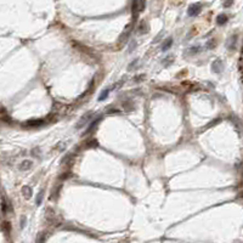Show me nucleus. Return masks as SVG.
Segmentation results:
<instances>
[{
  "mask_svg": "<svg viewBox=\"0 0 243 243\" xmlns=\"http://www.w3.org/2000/svg\"><path fill=\"white\" fill-rule=\"evenodd\" d=\"M231 4H232V2H225L224 5H225V6H229V5H231Z\"/></svg>",
  "mask_w": 243,
  "mask_h": 243,
  "instance_id": "17",
  "label": "nucleus"
},
{
  "mask_svg": "<svg viewBox=\"0 0 243 243\" xmlns=\"http://www.w3.org/2000/svg\"><path fill=\"white\" fill-rule=\"evenodd\" d=\"M2 230L6 232V233H9L10 232V230H11V227H10V224L7 223V221H5L4 224H2Z\"/></svg>",
  "mask_w": 243,
  "mask_h": 243,
  "instance_id": "13",
  "label": "nucleus"
},
{
  "mask_svg": "<svg viewBox=\"0 0 243 243\" xmlns=\"http://www.w3.org/2000/svg\"><path fill=\"white\" fill-rule=\"evenodd\" d=\"M22 193H23L25 197L28 200V198L32 197V188H30L29 186H23V187H22Z\"/></svg>",
  "mask_w": 243,
  "mask_h": 243,
  "instance_id": "6",
  "label": "nucleus"
},
{
  "mask_svg": "<svg viewBox=\"0 0 243 243\" xmlns=\"http://www.w3.org/2000/svg\"><path fill=\"white\" fill-rule=\"evenodd\" d=\"M242 54H243V47H242Z\"/></svg>",
  "mask_w": 243,
  "mask_h": 243,
  "instance_id": "18",
  "label": "nucleus"
},
{
  "mask_svg": "<svg viewBox=\"0 0 243 243\" xmlns=\"http://www.w3.org/2000/svg\"><path fill=\"white\" fill-rule=\"evenodd\" d=\"M226 22H227V16H226V15L221 14L216 17V23H218V25L223 26V25H225Z\"/></svg>",
  "mask_w": 243,
  "mask_h": 243,
  "instance_id": "5",
  "label": "nucleus"
},
{
  "mask_svg": "<svg viewBox=\"0 0 243 243\" xmlns=\"http://www.w3.org/2000/svg\"><path fill=\"white\" fill-rule=\"evenodd\" d=\"M100 120H101V117H100V118H97V119H95V120H94V122H92V123L89 125V129L86 130V133H90L91 130H94V129H95V127H96V124H97Z\"/></svg>",
  "mask_w": 243,
  "mask_h": 243,
  "instance_id": "10",
  "label": "nucleus"
},
{
  "mask_svg": "<svg viewBox=\"0 0 243 243\" xmlns=\"http://www.w3.org/2000/svg\"><path fill=\"white\" fill-rule=\"evenodd\" d=\"M32 165H33V163L28 160V159H26V160H23L21 164H20V170H23V172H26V170H29L30 168H32Z\"/></svg>",
  "mask_w": 243,
  "mask_h": 243,
  "instance_id": "4",
  "label": "nucleus"
},
{
  "mask_svg": "<svg viewBox=\"0 0 243 243\" xmlns=\"http://www.w3.org/2000/svg\"><path fill=\"white\" fill-rule=\"evenodd\" d=\"M110 91H111V89L108 88V89H105V90H102L100 94V96H99V101H105L107 99V96H108V94H110Z\"/></svg>",
  "mask_w": 243,
  "mask_h": 243,
  "instance_id": "8",
  "label": "nucleus"
},
{
  "mask_svg": "<svg viewBox=\"0 0 243 243\" xmlns=\"http://www.w3.org/2000/svg\"><path fill=\"white\" fill-rule=\"evenodd\" d=\"M200 12V4H192L190 5L188 10H187V14L191 17H195Z\"/></svg>",
  "mask_w": 243,
  "mask_h": 243,
  "instance_id": "1",
  "label": "nucleus"
},
{
  "mask_svg": "<svg viewBox=\"0 0 243 243\" xmlns=\"http://www.w3.org/2000/svg\"><path fill=\"white\" fill-rule=\"evenodd\" d=\"M91 115H91L90 112H89V113H86V115H83V117L80 118V120H79V122H78V123L75 124V128H77V129L83 128V127L85 125V124H86V123H88V122H89V120H91Z\"/></svg>",
  "mask_w": 243,
  "mask_h": 243,
  "instance_id": "2",
  "label": "nucleus"
},
{
  "mask_svg": "<svg viewBox=\"0 0 243 243\" xmlns=\"http://www.w3.org/2000/svg\"><path fill=\"white\" fill-rule=\"evenodd\" d=\"M172 44H173V38H168V39L163 43V45H162V51H167L168 49H170Z\"/></svg>",
  "mask_w": 243,
  "mask_h": 243,
  "instance_id": "7",
  "label": "nucleus"
},
{
  "mask_svg": "<svg viewBox=\"0 0 243 243\" xmlns=\"http://www.w3.org/2000/svg\"><path fill=\"white\" fill-rule=\"evenodd\" d=\"M42 124H44V120H42V119L29 120V122H27V125H30V127H39V125H42Z\"/></svg>",
  "mask_w": 243,
  "mask_h": 243,
  "instance_id": "9",
  "label": "nucleus"
},
{
  "mask_svg": "<svg viewBox=\"0 0 243 243\" xmlns=\"http://www.w3.org/2000/svg\"><path fill=\"white\" fill-rule=\"evenodd\" d=\"M215 44H216L215 39H210L208 43L205 44V46H207V49H209V50H213V49H214V46H215Z\"/></svg>",
  "mask_w": 243,
  "mask_h": 243,
  "instance_id": "11",
  "label": "nucleus"
},
{
  "mask_svg": "<svg viewBox=\"0 0 243 243\" xmlns=\"http://www.w3.org/2000/svg\"><path fill=\"white\" fill-rule=\"evenodd\" d=\"M25 226H26V218L23 216V218H22V220H21V227L23 229Z\"/></svg>",
  "mask_w": 243,
  "mask_h": 243,
  "instance_id": "16",
  "label": "nucleus"
},
{
  "mask_svg": "<svg viewBox=\"0 0 243 243\" xmlns=\"http://www.w3.org/2000/svg\"><path fill=\"white\" fill-rule=\"evenodd\" d=\"M212 68H213V72H214V73H220V72L223 71L224 66H223L221 60H215L214 62L212 63Z\"/></svg>",
  "mask_w": 243,
  "mask_h": 243,
  "instance_id": "3",
  "label": "nucleus"
},
{
  "mask_svg": "<svg viewBox=\"0 0 243 243\" xmlns=\"http://www.w3.org/2000/svg\"><path fill=\"white\" fill-rule=\"evenodd\" d=\"M200 46H193V47H191V50H188V54L193 55V54H197V52H200Z\"/></svg>",
  "mask_w": 243,
  "mask_h": 243,
  "instance_id": "12",
  "label": "nucleus"
},
{
  "mask_svg": "<svg viewBox=\"0 0 243 243\" xmlns=\"http://www.w3.org/2000/svg\"><path fill=\"white\" fill-rule=\"evenodd\" d=\"M45 240H46V237H45V235H39V237H38V240H37V243H45Z\"/></svg>",
  "mask_w": 243,
  "mask_h": 243,
  "instance_id": "14",
  "label": "nucleus"
},
{
  "mask_svg": "<svg viewBox=\"0 0 243 243\" xmlns=\"http://www.w3.org/2000/svg\"><path fill=\"white\" fill-rule=\"evenodd\" d=\"M42 200H43V192H40V193L38 195V197H37V204H38V205H40Z\"/></svg>",
  "mask_w": 243,
  "mask_h": 243,
  "instance_id": "15",
  "label": "nucleus"
}]
</instances>
